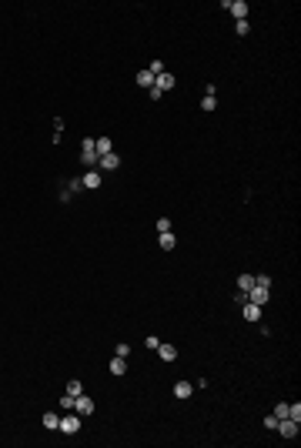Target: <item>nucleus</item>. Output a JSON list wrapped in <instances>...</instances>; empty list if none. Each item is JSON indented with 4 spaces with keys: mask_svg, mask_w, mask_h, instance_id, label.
I'll list each match as a JSON object with an SVG mask.
<instances>
[{
    "mask_svg": "<svg viewBox=\"0 0 301 448\" xmlns=\"http://www.w3.org/2000/svg\"><path fill=\"white\" fill-rule=\"evenodd\" d=\"M57 428L64 431V435H77V428H80V415H77V411H71V415H64Z\"/></svg>",
    "mask_w": 301,
    "mask_h": 448,
    "instance_id": "1",
    "label": "nucleus"
},
{
    "mask_svg": "<svg viewBox=\"0 0 301 448\" xmlns=\"http://www.w3.org/2000/svg\"><path fill=\"white\" fill-rule=\"evenodd\" d=\"M74 411L77 415H94V398H91V395H77L74 398Z\"/></svg>",
    "mask_w": 301,
    "mask_h": 448,
    "instance_id": "2",
    "label": "nucleus"
},
{
    "mask_svg": "<svg viewBox=\"0 0 301 448\" xmlns=\"http://www.w3.org/2000/svg\"><path fill=\"white\" fill-rule=\"evenodd\" d=\"M275 428L281 431L284 438H298V422H295V418H278V425H275Z\"/></svg>",
    "mask_w": 301,
    "mask_h": 448,
    "instance_id": "3",
    "label": "nucleus"
},
{
    "mask_svg": "<svg viewBox=\"0 0 301 448\" xmlns=\"http://www.w3.org/2000/svg\"><path fill=\"white\" fill-rule=\"evenodd\" d=\"M268 295H271V288H261V284H254V288L248 291L245 298L251 301V304H268Z\"/></svg>",
    "mask_w": 301,
    "mask_h": 448,
    "instance_id": "4",
    "label": "nucleus"
},
{
    "mask_svg": "<svg viewBox=\"0 0 301 448\" xmlns=\"http://www.w3.org/2000/svg\"><path fill=\"white\" fill-rule=\"evenodd\" d=\"M97 168H100V171H117V168H121V157H117V154L111 150V154L97 157Z\"/></svg>",
    "mask_w": 301,
    "mask_h": 448,
    "instance_id": "5",
    "label": "nucleus"
},
{
    "mask_svg": "<svg viewBox=\"0 0 301 448\" xmlns=\"http://www.w3.org/2000/svg\"><path fill=\"white\" fill-rule=\"evenodd\" d=\"M100 181H104V177H100V171H87V174L80 177V187H87V191H97V187H100Z\"/></svg>",
    "mask_w": 301,
    "mask_h": 448,
    "instance_id": "6",
    "label": "nucleus"
},
{
    "mask_svg": "<svg viewBox=\"0 0 301 448\" xmlns=\"http://www.w3.org/2000/svg\"><path fill=\"white\" fill-rule=\"evenodd\" d=\"M241 318H245V321H261V304L245 301V304H241Z\"/></svg>",
    "mask_w": 301,
    "mask_h": 448,
    "instance_id": "7",
    "label": "nucleus"
},
{
    "mask_svg": "<svg viewBox=\"0 0 301 448\" xmlns=\"http://www.w3.org/2000/svg\"><path fill=\"white\" fill-rule=\"evenodd\" d=\"M174 84H177V80H174V74H168V71H164V74H157V77H154V87H157L161 94H164V91H171Z\"/></svg>",
    "mask_w": 301,
    "mask_h": 448,
    "instance_id": "8",
    "label": "nucleus"
},
{
    "mask_svg": "<svg viewBox=\"0 0 301 448\" xmlns=\"http://www.w3.org/2000/svg\"><path fill=\"white\" fill-rule=\"evenodd\" d=\"M227 10L234 14V20H248V3H245V0H231Z\"/></svg>",
    "mask_w": 301,
    "mask_h": 448,
    "instance_id": "9",
    "label": "nucleus"
},
{
    "mask_svg": "<svg viewBox=\"0 0 301 448\" xmlns=\"http://www.w3.org/2000/svg\"><path fill=\"white\" fill-rule=\"evenodd\" d=\"M154 351L161 355V361H177V348H174V345H157Z\"/></svg>",
    "mask_w": 301,
    "mask_h": 448,
    "instance_id": "10",
    "label": "nucleus"
},
{
    "mask_svg": "<svg viewBox=\"0 0 301 448\" xmlns=\"http://www.w3.org/2000/svg\"><path fill=\"white\" fill-rule=\"evenodd\" d=\"M94 150H97V157H104V154H111V150H114L111 137H97V141H94Z\"/></svg>",
    "mask_w": 301,
    "mask_h": 448,
    "instance_id": "11",
    "label": "nucleus"
},
{
    "mask_svg": "<svg viewBox=\"0 0 301 448\" xmlns=\"http://www.w3.org/2000/svg\"><path fill=\"white\" fill-rule=\"evenodd\" d=\"M40 422H44V428L54 431L57 425H60V415H57V411H44V418H40Z\"/></svg>",
    "mask_w": 301,
    "mask_h": 448,
    "instance_id": "12",
    "label": "nucleus"
},
{
    "mask_svg": "<svg viewBox=\"0 0 301 448\" xmlns=\"http://www.w3.org/2000/svg\"><path fill=\"white\" fill-rule=\"evenodd\" d=\"M137 84H141V87H148V91L154 87V74H150L148 67H144V71H137Z\"/></svg>",
    "mask_w": 301,
    "mask_h": 448,
    "instance_id": "13",
    "label": "nucleus"
},
{
    "mask_svg": "<svg viewBox=\"0 0 301 448\" xmlns=\"http://www.w3.org/2000/svg\"><path fill=\"white\" fill-rule=\"evenodd\" d=\"M157 241H161V251H174V244H177V238H174V234H157Z\"/></svg>",
    "mask_w": 301,
    "mask_h": 448,
    "instance_id": "14",
    "label": "nucleus"
},
{
    "mask_svg": "<svg viewBox=\"0 0 301 448\" xmlns=\"http://www.w3.org/2000/svg\"><path fill=\"white\" fill-rule=\"evenodd\" d=\"M251 288H254V274H241V278H238V291H241V295H248Z\"/></svg>",
    "mask_w": 301,
    "mask_h": 448,
    "instance_id": "15",
    "label": "nucleus"
},
{
    "mask_svg": "<svg viewBox=\"0 0 301 448\" xmlns=\"http://www.w3.org/2000/svg\"><path fill=\"white\" fill-rule=\"evenodd\" d=\"M191 392H194V385H188V381H177V385H174V395H177V398H191Z\"/></svg>",
    "mask_w": 301,
    "mask_h": 448,
    "instance_id": "16",
    "label": "nucleus"
},
{
    "mask_svg": "<svg viewBox=\"0 0 301 448\" xmlns=\"http://www.w3.org/2000/svg\"><path fill=\"white\" fill-rule=\"evenodd\" d=\"M124 372H127V361H124L121 355L111 358V374H124Z\"/></svg>",
    "mask_w": 301,
    "mask_h": 448,
    "instance_id": "17",
    "label": "nucleus"
},
{
    "mask_svg": "<svg viewBox=\"0 0 301 448\" xmlns=\"http://www.w3.org/2000/svg\"><path fill=\"white\" fill-rule=\"evenodd\" d=\"M80 161H84L87 168H97V150H80Z\"/></svg>",
    "mask_w": 301,
    "mask_h": 448,
    "instance_id": "18",
    "label": "nucleus"
},
{
    "mask_svg": "<svg viewBox=\"0 0 301 448\" xmlns=\"http://www.w3.org/2000/svg\"><path fill=\"white\" fill-rule=\"evenodd\" d=\"M67 395H74V398H77V395H84V385H80L77 378H74V381H67Z\"/></svg>",
    "mask_w": 301,
    "mask_h": 448,
    "instance_id": "19",
    "label": "nucleus"
},
{
    "mask_svg": "<svg viewBox=\"0 0 301 448\" xmlns=\"http://www.w3.org/2000/svg\"><path fill=\"white\" fill-rule=\"evenodd\" d=\"M60 408H64V411H74V395H67V392L60 395Z\"/></svg>",
    "mask_w": 301,
    "mask_h": 448,
    "instance_id": "20",
    "label": "nucleus"
},
{
    "mask_svg": "<svg viewBox=\"0 0 301 448\" xmlns=\"http://www.w3.org/2000/svg\"><path fill=\"white\" fill-rule=\"evenodd\" d=\"M201 107H204V111H214V107H218V97H214V94H204Z\"/></svg>",
    "mask_w": 301,
    "mask_h": 448,
    "instance_id": "21",
    "label": "nucleus"
},
{
    "mask_svg": "<svg viewBox=\"0 0 301 448\" xmlns=\"http://www.w3.org/2000/svg\"><path fill=\"white\" fill-rule=\"evenodd\" d=\"M275 418H288V401H281V405H275V411H271Z\"/></svg>",
    "mask_w": 301,
    "mask_h": 448,
    "instance_id": "22",
    "label": "nucleus"
},
{
    "mask_svg": "<svg viewBox=\"0 0 301 448\" xmlns=\"http://www.w3.org/2000/svg\"><path fill=\"white\" fill-rule=\"evenodd\" d=\"M171 231V221L168 218H157V234H168Z\"/></svg>",
    "mask_w": 301,
    "mask_h": 448,
    "instance_id": "23",
    "label": "nucleus"
},
{
    "mask_svg": "<svg viewBox=\"0 0 301 448\" xmlns=\"http://www.w3.org/2000/svg\"><path fill=\"white\" fill-rule=\"evenodd\" d=\"M234 34L245 37V34H248V20H238V24H234Z\"/></svg>",
    "mask_w": 301,
    "mask_h": 448,
    "instance_id": "24",
    "label": "nucleus"
},
{
    "mask_svg": "<svg viewBox=\"0 0 301 448\" xmlns=\"http://www.w3.org/2000/svg\"><path fill=\"white\" fill-rule=\"evenodd\" d=\"M254 284H261V288H271V278H268V274H254Z\"/></svg>",
    "mask_w": 301,
    "mask_h": 448,
    "instance_id": "25",
    "label": "nucleus"
},
{
    "mask_svg": "<svg viewBox=\"0 0 301 448\" xmlns=\"http://www.w3.org/2000/svg\"><path fill=\"white\" fill-rule=\"evenodd\" d=\"M117 355L127 358V355H131V345H124V341H121V345H117Z\"/></svg>",
    "mask_w": 301,
    "mask_h": 448,
    "instance_id": "26",
    "label": "nucleus"
},
{
    "mask_svg": "<svg viewBox=\"0 0 301 448\" xmlns=\"http://www.w3.org/2000/svg\"><path fill=\"white\" fill-rule=\"evenodd\" d=\"M275 425H278V418H275V415H268V418H264V428L275 431Z\"/></svg>",
    "mask_w": 301,
    "mask_h": 448,
    "instance_id": "27",
    "label": "nucleus"
},
{
    "mask_svg": "<svg viewBox=\"0 0 301 448\" xmlns=\"http://www.w3.org/2000/svg\"><path fill=\"white\" fill-rule=\"evenodd\" d=\"M80 150H94V137H84V141H80Z\"/></svg>",
    "mask_w": 301,
    "mask_h": 448,
    "instance_id": "28",
    "label": "nucleus"
},
{
    "mask_svg": "<svg viewBox=\"0 0 301 448\" xmlns=\"http://www.w3.org/2000/svg\"><path fill=\"white\" fill-rule=\"evenodd\" d=\"M144 345H148L150 351H154V348H157V345H161V341H157V338H154V335H148V338H144Z\"/></svg>",
    "mask_w": 301,
    "mask_h": 448,
    "instance_id": "29",
    "label": "nucleus"
}]
</instances>
